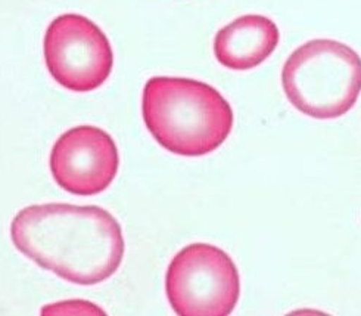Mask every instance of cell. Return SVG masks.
<instances>
[{
    "mask_svg": "<svg viewBox=\"0 0 361 316\" xmlns=\"http://www.w3.org/2000/svg\"><path fill=\"white\" fill-rule=\"evenodd\" d=\"M282 85L289 103L314 119L347 114L361 92V58L336 40L307 42L285 62Z\"/></svg>",
    "mask_w": 361,
    "mask_h": 316,
    "instance_id": "cell-3",
    "label": "cell"
},
{
    "mask_svg": "<svg viewBox=\"0 0 361 316\" xmlns=\"http://www.w3.org/2000/svg\"><path fill=\"white\" fill-rule=\"evenodd\" d=\"M11 238L40 268L80 286L106 281L124 257L120 223L97 206L25 207L12 221Z\"/></svg>",
    "mask_w": 361,
    "mask_h": 316,
    "instance_id": "cell-1",
    "label": "cell"
},
{
    "mask_svg": "<svg viewBox=\"0 0 361 316\" xmlns=\"http://www.w3.org/2000/svg\"><path fill=\"white\" fill-rule=\"evenodd\" d=\"M49 164L63 191L89 197L104 192L112 184L120 156L109 133L99 127L78 126L59 136Z\"/></svg>",
    "mask_w": 361,
    "mask_h": 316,
    "instance_id": "cell-6",
    "label": "cell"
},
{
    "mask_svg": "<svg viewBox=\"0 0 361 316\" xmlns=\"http://www.w3.org/2000/svg\"><path fill=\"white\" fill-rule=\"evenodd\" d=\"M143 120L167 151L201 157L216 151L231 135L233 111L207 83L180 77H152L142 98Z\"/></svg>",
    "mask_w": 361,
    "mask_h": 316,
    "instance_id": "cell-2",
    "label": "cell"
},
{
    "mask_svg": "<svg viewBox=\"0 0 361 316\" xmlns=\"http://www.w3.org/2000/svg\"><path fill=\"white\" fill-rule=\"evenodd\" d=\"M43 51L49 73L73 92L97 89L112 71L108 37L83 15L65 13L55 18L46 30Z\"/></svg>",
    "mask_w": 361,
    "mask_h": 316,
    "instance_id": "cell-5",
    "label": "cell"
},
{
    "mask_svg": "<svg viewBox=\"0 0 361 316\" xmlns=\"http://www.w3.org/2000/svg\"><path fill=\"white\" fill-rule=\"evenodd\" d=\"M166 291L177 315L227 316L239 300V272L231 256L219 247L192 244L171 260Z\"/></svg>",
    "mask_w": 361,
    "mask_h": 316,
    "instance_id": "cell-4",
    "label": "cell"
},
{
    "mask_svg": "<svg viewBox=\"0 0 361 316\" xmlns=\"http://www.w3.org/2000/svg\"><path fill=\"white\" fill-rule=\"evenodd\" d=\"M279 39V28L267 16L245 15L217 33L214 54L226 69L251 70L274 52Z\"/></svg>",
    "mask_w": 361,
    "mask_h": 316,
    "instance_id": "cell-7",
    "label": "cell"
}]
</instances>
